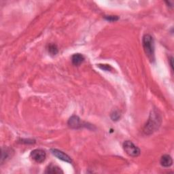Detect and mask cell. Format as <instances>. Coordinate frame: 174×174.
<instances>
[{"mask_svg":"<svg viewBox=\"0 0 174 174\" xmlns=\"http://www.w3.org/2000/svg\"><path fill=\"white\" fill-rule=\"evenodd\" d=\"M169 61H170V66H171V68L173 69V57H171V59H170V60H169Z\"/></svg>","mask_w":174,"mask_h":174,"instance_id":"obj_15","label":"cell"},{"mask_svg":"<svg viewBox=\"0 0 174 174\" xmlns=\"http://www.w3.org/2000/svg\"><path fill=\"white\" fill-rule=\"evenodd\" d=\"M48 53L50 54V55H56L58 53V48L56 46V45L54 44H50L48 46Z\"/></svg>","mask_w":174,"mask_h":174,"instance_id":"obj_11","label":"cell"},{"mask_svg":"<svg viewBox=\"0 0 174 174\" xmlns=\"http://www.w3.org/2000/svg\"><path fill=\"white\" fill-rule=\"evenodd\" d=\"M84 61V56L81 54H75L72 56L71 61L72 63L76 66H79Z\"/></svg>","mask_w":174,"mask_h":174,"instance_id":"obj_8","label":"cell"},{"mask_svg":"<svg viewBox=\"0 0 174 174\" xmlns=\"http://www.w3.org/2000/svg\"><path fill=\"white\" fill-rule=\"evenodd\" d=\"M51 152L52 155L57 158V159L61 160L63 161L66 162V163H71L72 161L71 159V158L67 155H66V153H64L63 152L61 151V150H57V149H51Z\"/></svg>","mask_w":174,"mask_h":174,"instance_id":"obj_6","label":"cell"},{"mask_svg":"<svg viewBox=\"0 0 174 174\" xmlns=\"http://www.w3.org/2000/svg\"><path fill=\"white\" fill-rule=\"evenodd\" d=\"M104 18L108 21L110 22H114L119 20V17H116V16H105Z\"/></svg>","mask_w":174,"mask_h":174,"instance_id":"obj_12","label":"cell"},{"mask_svg":"<svg viewBox=\"0 0 174 174\" xmlns=\"http://www.w3.org/2000/svg\"><path fill=\"white\" fill-rule=\"evenodd\" d=\"M161 122V119L160 115L155 111L152 112L149 120L144 128V132L147 135L152 134L159 128Z\"/></svg>","mask_w":174,"mask_h":174,"instance_id":"obj_1","label":"cell"},{"mask_svg":"<svg viewBox=\"0 0 174 174\" xmlns=\"http://www.w3.org/2000/svg\"><path fill=\"white\" fill-rule=\"evenodd\" d=\"M99 67L102 69V70L106 71H110L112 70V67L110 66H108V65H99Z\"/></svg>","mask_w":174,"mask_h":174,"instance_id":"obj_13","label":"cell"},{"mask_svg":"<svg viewBox=\"0 0 174 174\" xmlns=\"http://www.w3.org/2000/svg\"><path fill=\"white\" fill-rule=\"evenodd\" d=\"M31 157L35 162H37L38 163H41L45 161L46 154L43 150L36 149L31 152Z\"/></svg>","mask_w":174,"mask_h":174,"instance_id":"obj_4","label":"cell"},{"mask_svg":"<svg viewBox=\"0 0 174 174\" xmlns=\"http://www.w3.org/2000/svg\"><path fill=\"white\" fill-rule=\"evenodd\" d=\"M68 125L72 129H79L82 127H87V124H83V123L79 119V117L76 116H73L69 119Z\"/></svg>","mask_w":174,"mask_h":174,"instance_id":"obj_5","label":"cell"},{"mask_svg":"<svg viewBox=\"0 0 174 174\" xmlns=\"http://www.w3.org/2000/svg\"><path fill=\"white\" fill-rule=\"evenodd\" d=\"M45 173H52V174H59V173H62L63 171H61V168L58 167L57 166L50 165L47 167Z\"/></svg>","mask_w":174,"mask_h":174,"instance_id":"obj_9","label":"cell"},{"mask_svg":"<svg viewBox=\"0 0 174 174\" xmlns=\"http://www.w3.org/2000/svg\"><path fill=\"white\" fill-rule=\"evenodd\" d=\"M161 165L163 166L164 167H169L170 166H171L173 164V159L171 157V156H169L168 155H165L163 156H162L161 159Z\"/></svg>","mask_w":174,"mask_h":174,"instance_id":"obj_7","label":"cell"},{"mask_svg":"<svg viewBox=\"0 0 174 174\" xmlns=\"http://www.w3.org/2000/svg\"><path fill=\"white\" fill-rule=\"evenodd\" d=\"M11 155V150L9 148H2V160L1 163L2 164L3 163V161H6V159H8V158Z\"/></svg>","mask_w":174,"mask_h":174,"instance_id":"obj_10","label":"cell"},{"mask_svg":"<svg viewBox=\"0 0 174 174\" xmlns=\"http://www.w3.org/2000/svg\"><path fill=\"white\" fill-rule=\"evenodd\" d=\"M123 149L129 156L132 157L138 156L140 155V148L131 142V141H125L123 143Z\"/></svg>","mask_w":174,"mask_h":174,"instance_id":"obj_3","label":"cell"},{"mask_svg":"<svg viewBox=\"0 0 174 174\" xmlns=\"http://www.w3.org/2000/svg\"><path fill=\"white\" fill-rule=\"evenodd\" d=\"M142 44L145 51L148 59L154 61H155V42L154 39L150 35L145 34L144 35L142 39Z\"/></svg>","mask_w":174,"mask_h":174,"instance_id":"obj_2","label":"cell"},{"mask_svg":"<svg viewBox=\"0 0 174 174\" xmlns=\"http://www.w3.org/2000/svg\"><path fill=\"white\" fill-rule=\"evenodd\" d=\"M120 117V114H118L116 112H114V114H112V119H113V120H117Z\"/></svg>","mask_w":174,"mask_h":174,"instance_id":"obj_14","label":"cell"}]
</instances>
